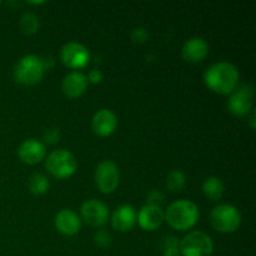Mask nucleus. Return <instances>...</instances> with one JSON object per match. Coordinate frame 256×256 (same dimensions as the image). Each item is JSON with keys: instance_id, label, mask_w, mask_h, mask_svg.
Instances as JSON below:
<instances>
[{"instance_id": "obj_1", "label": "nucleus", "mask_w": 256, "mask_h": 256, "mask_svg": "<svg viewBox=\"0 0 256 256\" xmlns=\"http://www.w3.org/2000/svg\"><path fill=\"white\" fill-rule=\"evenodd\" d=\"M239 79V69L229 62H215L204 74L206 86L218 94H232L236 89Z\"/></svg>"}, {"instance_id": "obj_2", "label": "nucleus", "mask_w": 256, "mask_h": 256, "mask_svg": "<svg viewBox=\"0 0 256 256\" xmlns=\"http://www.w3.org/2000/svg\"><path fill=\"white\" fill-rule=\"evenodd\" d=\"M165 214V220L168 224L175 230L184 232L192 229L199 222L200 212L199 208L192 200L179 199L172 202L168 206Z\"/></svg>"}, {"instance_id": "obj_3", "label": "nucleus", "mask_w": 256, "mask_h": 256, "mask_svg": "<svg viewBox=\"0 0 256 256\" xmlns=\"http://www.w3.org/2000/svg\"><path fill=\"white\" fill-rule=\"evenodd\" d=\"M209 219L212 226L222 234L236 232L242 224V214L239 209L230 204H219L212 208Z\"/></svg>"}, {"instance_id": "obj_4", "label": "nucleus", "mask_w": 256, "mask_h": 256, "mask_svg": "<svg viewBox=\"0 0 256 256\" xmlns=\"http://www.w3.org/2000/svg\"><path fill=\"white\" fill-rule=\"evenodd\" d=\"M45 70L44 59L34 54L24 55L15 65L14 78L20 84L32 85L42 79Z\"/></svg>"}, {"instance_id": "obj_5", "label": "nucleus", "mask_w": 256, "mask_h": 256, "mask_svg": "<svg viewBox=\"0 0 256 256\" xmlns=\"http://www.w3.org/2000/svg\"><path fill=\"white\" fill-rule=\"evenodd\" d=\"M45 166L52 176L58 179H66L76 172L78 162L74 154L69 150L58 149L48 155Z\"/></svg>"}, {"instance_id": "obj_6", "label": "nucleus", "mask_w": 256, "mask_h": 256, "mask_svg": "<svg viewBox=\"0 0 256 256\" xmlns=\"http://www.w3.org/2000/svg\"><path fill=\"white\" fill-rule=\"evenodd\" d=\"M179 249L182 256H212L214 242L206 232L195 230L185 235L180 242Z\"/></svg>"}, {"instance_id": "obj_7", "label": "nucleus", "mask_w": 256, "mask_h": 256, "mask_svg": "<svg viewBox=\"0 0 256 256\" xmlns=\"http://www.w3.org/2000/svg\"><path fill=\"white\" fill-rule=\"evenodd\" d=\"M95 184L104 194L115 192L120 182V170L112 160H102L95 168Z\"/></svg>"}, {"instance_id": "obj_8", "label": "nucleus", "mask_w": 256, "mask_h": 256, "mask_svg": "<svg viewBox=\"0 0 256 256\" xmlns=\"http://www.w3.org/2000/svg\"><path fill=\"white\" fill-rule=\"evenodd\" d=\"M62 64L70 69H82L86 66L90 60V52L85 45L78 42H70L62 45L60 50Z\"/></svg>"}, {"instance_id": "obj_9", "label": "nucleus", "mask_w": 256, "mask_h": 256, "mask_svg": "<svg viewBox=\"0 0 256 256\" xmlns=\"http://www.w3.org/2000/svg\"><path fill=\"white\" fill-rule=\"evenodd\" d=\"M252 98H254V88L252 85H242L239 89L234 90L228 102L230 112L236 116H246L254 109Z\"/></svg>"}, {"instance_id": "obj_10", "label": "nucleus", "mask_w": 256, "mask_h": 256, "mask_svg": "<svg viewBox=\"0 0 256 256\" xmlns=\"http://www.w3.org/2000/svg\"><path fill=\"white\" fill-rule=\"evenodd\" d=\"M80 212L84 222L92 228H100L105 225L109 218V208L105 202L96 199H89L82 202Z\"/></svg>"}, {"instance_id": "obj_11", "label": "nucleus", "mask_w": 256, "mask_h": 256, "mask_svg": "<svg viewBox=\"0 0 256 256\" xmlns=\"http://www.w3.org/2000/svg\"><path fill=\"white\" fill-rule=\"evenodd\" d=\"M46 155L44 142L36 139H26L19 145L18 156L22 162L29 165L38 164L42 162Z\"/></svg>"}, {"instance_id": "obj_12", "label": "nucleus", "mask_w": 256, "mask_h": 256, "mask_svg": "<svg viewBox=\"0 0 256 256\" xmlns=\"http://www.w3.org/2000/svg\"><path fill=\"white\" fill-rule=\"evenodd\" d=\"M165 220L164 210L158 205H144L138 212V222L146 232H152L162 226Z\"/></svg>"}, {"instance_id": "obj_13", "label": "nucleus", "mask_w": 256, "mask_h": 256, "mask_svg": "<svg viewBox=\"0 0 256 256\" xmlns=\"http://www.w3.org/2000/svg\"><path fill=\"white\" fill-rule=\"evenodd\" d=\"M92 126L95 134L99 136H109L118 126V118L110 109H100L94 114Z\"/></svg>"}, {"instance_id": "obj_14", "label": "nucleus", "mask_w": 256, "mask_h": 256, "mask_svg": "<svg viewBox=\"0 0 256 256\" xmlns=\"http://www.w3.org/2000/svg\"><path fill=\"white\" fill-rule=\"evenodd\" d=\"M138 222V214L134 206L129 204L120 205L112 215V225L114 229L122 232H130Z\"/></svg>"}, {"instance_id": "obj_15", "label": "nucleus", "mask_w": 256, "mask_h": 256, "mask_svg": "<svg viewBox=\"0 0 256 256\" xmlns=\"http://www.w3.org/2000/svg\"><path fill=\"white\" fill-rule=\"evenodd\" d=\"M208 54H209V44L204 38H190L182 45V55L189 62H202L208 56Z\"/></svg>"}, {"instance_id": "obj_16", "label": "nucleus", "mask_w": 256, "mask_h": 256, "mask_svg": "<svg viewBox=\"0 0 256 256\" xmlns=\"http://www.w3.org/2000/svg\"><path fill=\"white\" fill-rule=\"evenodd\" d=\"M55 226L62 234L72 236L82 229V220L79 215L70 209H62L55 215Z\"/></svg>"}, {"instance_id": "obj_17", "label": "nucleus", "mask_w": 256, "mask_h": 256, "mask_svg": "<svg viewBox=\"0 0 256 256\" xmlns=\"http://www.w3.org/2000/svg\"><path fill=\"white\" fill-rule=\"evenodd\" d=\"M88 82L86 75L80 72H72L62 79V92L68 98H78L86 90Z\"/></svg>"}, {"instance_id": "obj_18", "label": "nucleus", "mask_w": 256, "mask_h": 256, "mask_svg": "<svg viewBox=\"0 0 256 256\" xmlns=\"http://www.w3.org/2000/svg\"><path fill=\"white\" fill-rule=\"evenodd\" d=\"M202 189L205 196H206L208 199L212 200V202H218V200H220L224 196L225 192L224 182H222V179H219L218 176L206 178V179L204 180V182H202Z\"/></svg>"}, {"instance_id": "obj_19", "label": "nucleus", "mask_w": 256, "mask_h": 256, "mask_svg": "<svg viewBox=\"0 0 256 256\" xmlns=\"http://www.w3.org/2000/svg\"><path fill=\"white\" fill-rule=\"evenodd\" d=\"M28 186H29V190L32 194L42 195L49 190L50 182L49 179H48L44 174L35 172V174H32V176H30Z\"/></svg>"}, {"instance_id": "obj_20", "label": "nucleus", "mask_w": 256, "mask_h": 256, "mask_svg": "<svg viewBox=\"0 0 256 256\" xmlns=\"http://www.w3.org/2000/svg\"><path fill=\"white\" fill-rule=\"evenodd\" d=\"M186 184V176L182 170L174 169L168 174L166 186L172 192H182Z\"/></svg>"}, {"instance_id": "obj_21", "label": "nucleus", "mask_w": 256, "mask_h": 256, "mask_svg": "<svg viewBox=\"0 0 256 256\" xmlns=\"http://www.w3.org/2000/svg\"><path fill=\"white\" fill-rule=\"evenodd\" d=\"M20 29L22 30V32L25 34H34L39 30L40 28V20L39 16H36L32 12H25L20 18Z\"/></svg>"}, {"instance_id": "obj_22", "label": "nucleus", "mask_w": 256, "mask_h": 256, "mask_svg": "<svg viewBox=\"0 0 256 256\" xmlns=\"http://www.w3.org/2000/svg\"><path fill=\"white\" fill-rule=\"evenodd\" d=\"M165 248H164V256H180V249H179V242L178 239L174 236H169L164 239Z\"/></svg>"}, {"instance_id": "obj_23", "label": "nucleus", "mask_w": 256, "mask_h": 256, "mask_svg": "<svg viewBox=\"0 0 256 256\" xmlns=\"http://www.w3.org/2000/svg\"><path fill=\"white\" fill-rule=\"evenodd\" d=\"M94 240L95 244L99 245L100 248H108L110 245V242H112V235L108 232H105V230H99L95 234Z\"/></svg>"}, {"instance_id": "obj_24", "label": "nucleus", "mask_w": 256, "mask_h": 256, "mask_svg": "<svg viewBox=\"0 0 256 256\" xmlns=\"http://www.w3.org/2000/svg\"><path fill=\"white\" fill-rule=\"evenodd\" d=\"M45 142L48 144H55V142H59L60 139V132L56 128H50V129H46L44 132V135H42Z\"/></svg>"}, {"instance_id": "obj_25", "label": "nucleus", "mask_w": 256, "mask_h": 256, "mask_svg": "<svg viewBox=\"0 0 256 256\" xmlns=\"http://www.w3.org/2000/svg\"><path fill=\"white\" fill-rule=\"evenodd\" d=\"M148 32L144 28H135L132 32V38L135 42H144L148 39Z\"/></svg>"}, {"instance_id": "obj_26", "label": "nucleus", "mask_w": 256, "mask_h": 256, "mask_svg": "<svg viewBox=\"0 0 256 256\" xmlns=\"http://www.w3.org/2000/svg\"><path fill=\"white\" fill-rule=\"evenodd\" d=\"M162 200V194L159 190H152V192L148 194V202H149V205H158V206H160Z\"/></svg>"}, {"instance_id": "obj_27", "label": "nucleus", "mask_w": 256, "mask_h": 256, "mask_svg": "<svg viewBox=\"0 0 256 256\" xmlns=\"http://www.w3.org/2000/svg\"><path fill=\"white\" fill-rule=\"evenodd\" d=\"M102 76H104V75H102V70L92 69L89 72L86 79H88V82H92V84H99V82L102 80Z\"/></svg>"}, {"instance_id": "obj_28", "label": "nucleus", "mask_w": 256, "mask_h": 256, "mask_svg": "<svg viewBox=\"0 0 256 256\" xmlns=\"http://www.w3.org/2000/svg\"><path fill=\"white\" fill-rule=\"evenodd\" d=\"M246 116H249V122H250V126H252V129H255V128H256V122H255V109H252V112H250L249 114L246 115Z\"/></svg>"}, {"instance_id": "obj_29", "label": "nucleus", "mask_w": 256, "mask_h": 256, "mask_svg": "<svg viewBox=\"0 0 256 256\" xmlns=\"http://www.w3.org/2000/svg\"><path fill=\"white\" fill-rule=\"evenodd\" d=\"M29 4H34V5H39V4H45V2H29Z\"/></svg>"}, {"instance_id": "obj_30", "label": "nucleus", "mask_w": 256, "mask_h": 256, "mask_svg": "<svg viewBox=\"0 0 256 256\" xmlns=\"http://www.w3.org/2000/svg\"><path fill=\"white\" fill-rule=\"evenodd\" d=\"M0 5H2V2H0Z\"/></svg>"}]
</instances>
